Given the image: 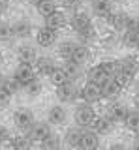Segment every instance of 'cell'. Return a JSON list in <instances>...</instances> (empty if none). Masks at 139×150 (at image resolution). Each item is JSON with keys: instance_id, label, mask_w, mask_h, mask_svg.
Returning a JSON list of instances; mask_svg holds the SVG:
<instances>
[{"instance_id": "6da1fadb", "label": "cell", "mask_w": 139, "mask_h": 150, "mask_svg": "<svg viewBox=\"0 0 139 150\" xmlns=\"http://www.w3.org/2000/svg\"><path fill=\"white\" fill-rule=\"evenodd\" d=\"M96 116L98 115H96L92 103L81 101V103H75V107H73V122L81 128H92Z\"/></svg>"}, {"instance_id": "7a4b0ae2", "label": "cell", "mask_w": 139, "mask_h": 150, "mask_svg": "<svg viewBox=\"0 0 139 150\" xmlns=\"http://www.w3.org/2000/svg\"><path fill=\"white\" fill-rule=\"evenodd\" d=\"M55 96L60 103H77L81 100V86L77 84V81H68L64 84H58Z\"/></svg>"}, {"instance_id": "3957f363", "label": "cell", "mask_w": 139, "mask_h": 150, "mask_svg": "<svg viewBox=\"0 0 139 150\" xmlns=\"http://www.w3.org/2000/svg\"><path fill=\"white\" fill-rule=\"evenodd\" d=\"M11 120H13V126L25 133V131H28L32 128V124L36 122V116L32 112V109H28V107H19L11 115Z\"/></svg>"}, {"instance_id": "277c9868", "label": "cell", "mask_w": 139, "mask_h": 150, "mask_svg": "<svg viewBox=\"0 0 139 150\" xmlns=\"http://www.w3.org/2000/svg\"><path fill=\"white\" fill-rule=\"evenodd\" d=\"M57 41H58V30L57 28H53L49 25H43L36 30V45L38 47L47 49V47H53Z\"/></svg>"}, {"instance_id": "5b68a950", "label": "cell", "mask_w": 139, "mask_h": 150, "mask_svg": "<svg viewBox=\"0 0 139 150\" xmlns=\"http://www.w3.org/2000/svg\"><path fill=\"white\" fill-rule=\"evenodd\" d=\"M104 21L117 32H126V30L132 28V17H130L126 11H111Z\"/></svg>"}, {"instance_id": "8992f818", "label": "cell", "mask_w": 139, "mask_h": 150, "mask_svg": "<svg viewBox=\"0 0 139 150\" xmlns=\"http://www.w3.org/2000/svg\"><path fill=\"white\" fill-rule=\"evenodd\" d=\"M28 137L34 141V143H41L43 139H47L51 133H53V126L49 124V120H36L34 124H32V128L28 131H25Z\"/></svg>"}, {"instance_id": "52a82bcc", "label": "cell", "mask_w": 139, "mask_h": 150, "mask_svg": "<svg viewBox=\"0 0 139 150\" xmlns=\"http://www.w3.org/2000/svg\"><path fill=\"white\" fill-rule=\"evenodd\" d=\"M36 68L34 64H26V62H19V66H17L15 69H13V77H15V81L21 84L23 88L26 86L30 81H34L36 79Z\"/></svg>"}, {"instance_id": "ba28073f", "label": "cell", "mask_w": 139, "mask_h": 150, "mask_svg": "<svg viewBox=\"0 0 139 150\" xmlns=\"http://www.w3.org/2000/svg\"><path fill=\"white\" fill-rule=\"evenodd\" d=\"M34 68H36V73H38L40 77H51L60 66L53 56H45L43 54V56H38V60L34 62Z\"/></svg>"}, {"instance_id": "9c48e42d", "label": "cell", "mask_w": 139, "mask_h": 150, "mask_svg": "<svg viewBox=\"0 0 139 150\" xmlns=\"http://www.w3.org/2000/svg\"><path fill=\"white\" fill-rule=\"evenodd\" d=\"M32 32H34V26H32V23L28 19H17L15 23L11 25V38L13 40H28L32 36Z\"/></svg>"}, {"instance_id": "30bf717a", "label": "cell", "mask_w": 139, "mask_h": 150, "mask_svg": "<svg viewBox=\"0 0 139 150\" xmlns=\"http://www.w3.org/2000/svg\"><path fill=\"white\" fill-rule=\"evenodd\" d=\"M47 120H49V124L53 126V128L66 124L68 122V111H66V107H64V103H55V105L49 107Z\"/></svg>"}, {"instance_id": "8fae6325", "label": "cell", "mask_w": 139, "mask_h": 150, "mask_svg": "<svg viewBox=\"0 0 139 150\" xmlns=\"http://www.w3.org/2000/svg\"><path fill=\"white\" fill-rule=\"evenodd\" d=\"M104 100V94H101V88L100 84L92 83V81H87L85 86H81V101H87V103H98Z\"/></svg>"}, {"instance_id": "7c38bea8", "label": "cell", "mask_w": 139, "mask_h": 150, "mask_svg": "<svg viewBox=\"0 0 139 150\" xmlns=\"http://www.w3.org/2000/svg\"><path fill=\"white\" fill-rule=\"evenodd\" d=\"M38 47L32 45L30 41H23V43L17 47V58H19V62H26V64H34L36 60H38Z\"/></svg>"}, {"instance_id": "4fadbf2b", "label": "cell", "mask_w": 139, "mask_h": 150, "mask_svg": "<svg viewBox=\"0 0 139 150\" xmlns=\"http://www.w3.org/2000/svg\"><path fill=\"white\" fill-rule=\"evenodd\" d=\"M83 129L81 126H72V128H68L66 131H64L62 139H64V144L70 148H81V137H83Z\"/></svg>"}, {"instance_id": "5bb4252c", "label": "cell", "mask_w": 139, "mask_h": 150, "mask_svg": "<svg viewBox=\"0 0 139 150\" xmlns=\"http://www.w3.org/2000/svg\"><path fill=\"white\" fill-rule=\"evenodd\" d=\"M100 88H101V94H104V100H111V101L117 100L120 90H122L120 83L115 77H109L107 81H104V83L100 84Z\"/></svg>"}, {"instance_id": "9a60e30c", "label": "cell", "mask_w": 139, "mask_h": 150, "mask_svg": "<svg viewBox=\"0 0 139 150\" xmlns=\"http://www.w3.org/2000/svg\"><path fill=\"white\" fill-rule=\"evenodd\" d=\"M120 71L126 73L128 77L135 79L139 73V58L135 54H126L120 58Z\"/></svg>"}, {"instance_id": "2e32d148", "label": "cell", "mask_w": 139, "mask_h": 150, "mask_svg": "<svg viewBox=\"0 0 139 150\" xmlns=\"http://www.w3.org/2000/svg\"><path fill=\"white\" fill-rule=\"evenodd\" d=\"M115 124H117V122L113 120V116H111L109 112H105V115H98V116H96L92 128L98 131L100 135H109L111 131L115 129Z\"/></svg>"}, {"instance_id": "e0dca14e", "label": "cell", "mask_w": 139, "mask_h": 150, "mask_svg": "<svg viewBox=\"0 0 139 150\" xmlns=\"http://www.w3.org/2000/svg\"><path fill=\"white\" fill-rule=\"evenodd\" d=\"M68 25L72 26V30H73V32H77V30H81V28H85V26L92 25V17H90V13L77 9V11H73L72 15H70Z\"/></svg>"}, {"instance_id": "ac0fdd59", "label": "cell", "mask_w": 139, "mask_h": 150, "mask_svg": "<svg viewBox=\"0 0 139 150\" xmlns=\"http://www.w3.org/2000/svg\"><path fill=\"white\" fill-rule=\"evenodd\" d=\"M43 21H45V25H49V26H53V28H57V30H60V28H64L68 25V21H70V15H66V9H55L53 13H49L47 17H43Z\"/></svg>"}, {"instance_id": "d6986e66", "label": "cell", "mask_w": 139, "mask_h": 150, "mask_svg": "<svg viewBox=\"0 0 139 150\" xmlns=\"http://www.w3.org/2000/svg\"><path fill=\"white\" fill-rule=\"evenodd\" d=\"M62 69L66 71V75L70 77V81H79V79L85 75V69H83V64L75 62L73 58H68L62 62Z\"/></svg>"}, {"instance_id": "ffe728a7", "label": "cell", "mask_w": 139, "mask_h": 150, "mask_svg": "<svg viewBox=\"0 0 139 150\" xmlns=\"http://www.w3.org/2000/svg\"><path fill=\"white\" fill-rule=\"evenodd\" d=\"M101 135L96 131L94 128H85L83 129V137H81V148H100Z\"/></svg>"}, {"instance_id": "44dd1931", "label": "cell", "mask_w": 139, "mask_h": 150, "mask_svg": "<svg viewBox=\"0 0 139 150\" xmlns=\"http://www.w3.org/2000/svg\"><path fill=\"white\" fill-rule=\"evenodd\" d=\"M75 36H77L79 43H85V45H90V47L98 41V30H96L94 25H89V26L81 28V30H77Z\"/></svg>"}, {"instance_id": "7402d4cb", "label": "cell", "mask_w": 139, "mask_h": 150, "mask_svg": "<svg viewBox=\"0 0 139 150\" xmlns=\"http://www.w3.org/2000/svg\"><path fill=\"white\" fill-rule=\"evenodd\" d=\"M113 0H90V8H92V13L100 19H105L113 9Z\"/></svg>"}, {"instance_id": "603a6c76", "label": "cell", "mask_w": 139, "mask_h": 150, "mask_svg": "<svg viewBox=\"0 0 139 150\" xmlns=\"http://www.w3.org/2000/svg\"><path fill=\"white\" fill-rule=\"evenodd\" d=\"M85 75H87V81H92V83H96V84H101L104 81H107V79H109V75L104 71V68L100 66V62L94 64V66H90V68L85 71Z\"/></svg>"}, {"instance_id": "cb8c5ba5", "label": "cell", "mask_w": 139, "mask_h": 150, "mask_svg": "<svg viewBox=\"0 0 139 150\" xmlns=\"http://www.w3.org/2000/svg\"><path fill=\"white\" fill-rule=\"evenodd\" d=\"M128 107L124 105V103H120V101H111V105H109V109H107V112L111 116H113V120L115 122H124L126 120V116H128Z\"/></svg>"}, {"instance_id": "d4e9b609", "label": "cell", "mask_w": 139, "mask_h": 150, "mask_svg": "<svg viewBox=\"0 0 139 150\" xmlns=\"http://www.w3.org/2000/svg\"><path fill=\"white\" fill-rule=\"evenodd\" d=\"M77 45H79V41H73V40H62V41L58 43V47H57L58 56H60L62 60L72 58L73 53H75V49H77Z\"/></svg>"}, {"instance_id": "484cf974", "label": "cell", "mask_w": 139, "mask_h": 150, "mask_svg": "<svg viewBox=\"0 0 139 150\" xmlns=\"http://www.w3.org/2000/svg\"><path fill=\"white\" fill-rule=\"evenodd\" d=\"M120 41H122V45L126 47V49L137 51V49H139V32L133 30V28H130V30L122 32V38H120Z\"/></svg>"}, {"instance_id": "4316f807", "label": "cell", "mask_w": 139, "mask_h": 150, "mask_svg": "<svg viewBox=\"0 0 139 150\" xmlns=\"http://www.w3.org/2000/svg\"><path fill=\"white\" fill-rule=\"evenodd\" d=\"M75 62H79V64H89L90 60H92V49H90V45H85V43H79L77 45V49H75V53H73L72 56Z\"/></svg>"}, {"instance_id": "83f0119b", "label": "cell", "mask_w": 139, "mask_h": 150, "mask_svg": "<svg viewBox=\"0 0 139 150\" xmlns=\"http://www.w3.org/2000/svg\"><path fill=\"white\" fill-rule=\"evenodd\" d=\"M6 144L10 148H30L32 144H34V141H32L26 133H23V135H11Z\"/></svg>"}, {"instance_id": "f1b7e54d", "label": "cell", "mask_w": 139, "mask_h": 150, "mask_svg": "<svg viewBox=\"0 0 139 150\" xmlns=\"http://www.w3.org/2000/svg\"><path fill=\"white\" fill-rule=\"evenodd\" d=\"M122 124H124V128L128 131H132L133 135L139 133V109H130L126 120H124Z\"/></svg>"}, {"instance_id": "f546056e", "label": "cell", "mask_w": 139, "mask_h": 150, "mask_svg": "<svg viewBox=\"0 0 139 150\" xmlns=\"http://www.w3.org/2000/svg\"><path fill=\"white\" fill-rule=\"evenodd\" d=\"M41 90H43V86H41V81L38 77L34 79V81H30L28 84H26L25 88H23V92H25V96L28 98V100H34V98H38Z\"/></svg>"}, {"instance_id": "4dcf8cb0", "label": "cell", "mask_w": 139, "mask_h": 150, "mask_svg": "<svg viewBox=\"0 0 139 150\" xmlns=\"http://www.w3.org/2000/svg\"><path fill=\"white\" fill-rule=\"evenodd\" d=\"M55 9H57V2H55V0H40L38 6H36V11H38L41 17H47Z\"/></svg>"}, {"instance_id": "1f68e13d", "label": "cell", "mask_w": 139, "mask_h": 150, "mask_svg": "<svg viewBox=\"0 0 139 150\" xmlns=\"http://www.w3.org/2000/svg\"><path fill=\"white\" fill-rule=\"evenodd\" d=\"M60 144H64V139L60 137L58 133H55V131H53V133H51L47 139L41 141L40 146H41V148H60Z\"/></svg>"}, {"instance_id": "d6a6232c", "label": "cell", "mask_w": 139, "mask_h": 150, "mask_svg": "<svg viewBox=\"0 0 139 150\" xmlns=\"http://www.w3.org/2000/svg\"><path fill=\"white\" fill-rule=\"evenodd\" d=\"M49 79H51V83H53L55 86H58V84H64V83H68V81H70V77L66 75V71L62 69V66H60V68H58L53 75H51Z\"/></svg>"}, {"instance_id": "836d02e7", "label": "cell", "mask_w": 139, "mask_h": 150, "mask_svg": "<svg viewBox=\"0 0 139 150\" xmlns=\"http://www.w3.org/2000/svg\"><path fill=\"white\" fill-rule=\"evenodd\" d=\"M2 86L6 88L10 94H13V96H15L19 90H23V86L15 81V77H6V79H4V83H2Z\"/></svg>"}, {"instance_id": "e575fe53", "label": "cell", "mask_w": 139, "mask_h": 150, "mask_svg": "<svg viewBox=\"0 0 139 150\" xmlns=\"http://www.w3.org/2000/svg\"><path fill=\"white\" fill-rule=\"evenodd\" d=\"M85 2V0H60V4H62V8L66 9V11L73 13L77 11V9H81V4Z\"/></svg>"}, {"instance_id": "d590c367", "label": "cell", "mask_w": 139, "mask_h": 150, "mask_svg": "<svg viewBox=\"0 0 139 150\" xmlns=\"http://www.w3.org/2000/svg\"><path fill=\"white\" fill-rule=\"evenodd\" d=\"M11 100H13V94H10L2 84H0V109H6V107L11 103Z\"/></svg>"}, {"instance_id": "8d00e7d4", "label": "cell", "mask_w": 139, "mask_h": 150, "mask_svg": "<svg viewBox=\"0 0 139 150\" xmlns=\"http://www.w3.org/2000/svg\"><path fill=\"white\" fill-rule=\"evenodd\" d=\"M10 40H13L11 38V25L0 21V41H10Z\"/></svg>"}, {"instance_id": "74e56055", "label": "cell", "mask_w": 139, "mask_h": 150, "mask_svg": "<svg viewBox=\"0 0 139 150\" xmlns=\"http://www.w3.org/2000/svg\"><path fill=\"white\" fill-rule=\"evenodd\" d=\"M11 137V133H10V129L6 128L4 124H0V144H4V143H8Z\"/></svg>"}, {"instance_id": "f35d334b", "label": "cell", "mask_w": 139, "mask_h": 150, "mask_svg": "<svg viewBox=\"0 0 139 150\" xmlns=\"http://www.w3.org/2000/svg\"><path fill=\"white\" fill-rule=\"evenodd\" d=\"M8 9H10V0H0V15H4Z\"/></svg>"}, {"instance_id": "ab89813d", "label": "cell", "mask_w": 139, "mask_h": 150, "mask_svg": "<svg viewBox=\"0 0 139 150\" xmlns=\"http://www.w3.org/2000/svg\"><path fill=\"white\" fill-rule=\"evenodd\" d=\"M132 28H133V30H137V32H139V15L132 17Z\"/></svg>"}, {"instance_id": "60d3db41", "label": "cell", "mask_w": 139, "mask_h": 150, "mask_svg": "<svg viewBox=\"0 0 139 150\" xmlns=\"http://www.w3.org/2000/svg\"><path fill=\"white\" fill-rule=\"evenodd\" d=\"M133 107L139 109V92H135V96H133Z\"/></svg>"}, {"instance_id": "b9f144b4", "label": "cell", "mask_w": 139, "mask_h": 150, "mask_svg": "<svg viewBox=\"0 0 139 150\" xmlns=\"http://www.w3.org/2000/svg\"><path fill=\"white\" fill-rule=\"evenodd\" d=\"M133 146L139 148V133H135V139H133Z\"/></svg>"}, {"instance_id": "7bdbcfd3", "label": "cell", "mask_w": 139, "mask_h": 150, "mask_svg": "<svg viewBox=\"0 0 139 150\" xmlns=\"http://www.w3.org/2000/svg\"><path fill=\"white\" fill-rule=\"evenodd\" d=\"M111 148H124V144H122V143H115Z\"/></svg>"}, {"instance_id": "ee69618b", "label": "cell", "mask_w": 139, "mask_h": 150, "mask_svg": "<svg viewBox=\"0 0 139 150\" xmlns=\"http://www.w3.org/2000/svg\"><path fill=\"white\" fill-rule=\"evenodd\" d=\"M26 2H28V4H32V6L36 8V6H38V2H40V0H26Z\"/></svg>"}, {"instance_id": "f6af8a7d", "label": "cell", "mask_w": 139, "mask_h": 150, "mask_svg": "<svg viewBox=\"0 0 139 150\" xmlns=\"http://www.w3.org/2000/svg\"><path fill=\"white\" fill-rule=\"evenodd\" d=\"M133 90H135V92H139V79H137L135 83H133Z\"/></svg>"}, {"instance_id": "bcb514c9", "label": "cell", "mask_w": 139, "mask_h": 150, "mask_svg": "<svg viewBox=\"0 0 139 150\" xmlns=\"http://www.w3.org/2000/svg\"><path fill=\"white\" fill-rule=\"evenodd\" d=\"M4 79H6V77H4V75H2V71H0V84L4 83Z\"/></svg>"}, {"instance_id": "7dc6e473", "label": "cell", "mask_w": 139, "mask_h": 150, "mask_svg": "<svg viewBox=\"0 0 139 150\" xmlns=\"http://www.w3.org/2000/svg\"><path fill=\"white\" fill-rule=\"evenodd\" d=\"M4 62V54H2V51H0V64Z\"/></svg>"}, {"instance_id": "c3c4849f", "label": "cell", "mask_w": 139, "mask_h": 150, "mask_svg": "<svg viewBox=\"0 0 139 150\" xmlns=\"http://www.w3.org/2000/svg\"><path fill=\"white\" fill-rule=\"evenodd\" d=\"M113 2H126V0H113Z\"/></svg>"}, {"instance_id": "681fc988", "label": "cell", "mask_w": 139, "mask_h": 150, "mask_svg": "<svg viewBox=\"0 0 139 150\" xmlns=\"http://www.w3.org/2000/svg\"><path fill=\"white\" fill-rule=\"evenodd\" d=\"M13 2H21V0H13Z\"/></svg>"}, {"instance_id": "f907efd6", "label": "cell", "mask_w": 139, "mask_h": 150, "mask_svg": "<svg viewBox=\"0 0 139 150\" xmlns=\"http://www.w3.org/2000/svg\"><path fill=\"white\" fill-rule=\"evenodd\" d=\"M85 2H90V0H85Z\"/></svg>"}]
</instances>
